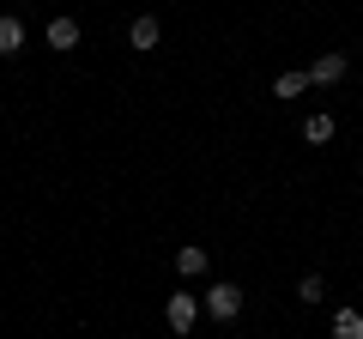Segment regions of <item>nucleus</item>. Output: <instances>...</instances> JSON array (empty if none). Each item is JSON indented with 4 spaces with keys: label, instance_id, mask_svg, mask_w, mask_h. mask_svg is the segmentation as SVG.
<instances>
[{
    "label": "nucleus",
    "instance_id": "f257e3e1",
    "mask_svg": "<svg viewBox=\"0 0 363 339\" xmlns=\"http://www.w3.org/2000/svg\"><path fill=\"white\" fill-rule=\"evenodd\" d=\"M206 315L212 321H236V315H242V285H212L206 291Z\"/></svg>",
    "mask_w": 363,
    "mask_h": 339
},
{
    "label": "nucleus",
    "instance_id": "f03ea898",
    "mask_svg": "<svg viewBox=\"0 0 363 339\" xmlns=\"http://www.w3.org/2000/svg\"><path fill=\"white\" fill-rule=\"evenodd\" d=\"M164 321H169V333H188V327L200 321V303L188 297V291H176V297L164 303Z\"/></svg>",
    "mask_w": 363,
    "mask_h": 339
},
{
    "label": "nucleus",
    "instance_id": "7ed1b4c3",
    "mask_svg": "<svg viewBox=\"0 0 363 339\" xmlns=\"http://www.w3.org/2000/svg\"><path fill=\"white\" fill-rule=\"evenodd\" d=\"M339 79H345V55H321L309 67V85H339Z\"/></svg>",
    "mask_w": 363,
    "mask_h": 339
},
{
    "label": "nucleus",
    "instance_id": "20e7f679",
    "mask_svg": "<svg viewBox=\"0 0 363 339\" xmlns=\"http://www.w3.org/2000/svg\"><path fill=\"white\" fill-rule=\"evenodd\" d=\"M49 49H79V18H49Z\"/></svg>",
    "mask_w": 363,
    "mask_h": 339
},
{
    "label": "nucleus",
    "instance_id": "39448f33",
    "mask_svg": "<svg viewBox=\"0 0 363 339\" xmlns=\"http://www.w3.org/2000/svg\"><path fill=\"white\" fill-rule=\"evenodd\" d=\"M176 273H188V279H200V273H206V248H200V243H188V248H176Z\"/></svg>",
    "mask_w": 363,
    "mask_h": 339
},
{
    "label": "nucleus",
    "instance_id": "423d86ee",
    "mask_svg": "<svg viewBox=\"0 0 363 339\" xmlns=\"http://www.w3.org/2000/svg\"><path fill=\"white\" fill-rule=\"evenodd\" d=\"M157 37H164V30H157V18L145 13V18H133V30H128V43L133 49H157Z\"/></svg>",
    "mask_w": 363,
    "mask_h": 339
},
{
    "label": "nucleus",
    "instance_id": "0eeeda50",
    "mask_svg": "<svg viewBox=\"0 0 363 339\" xmlns=\"http://www.w3.org/2000/svg\"><path fill=\"white\" fill-rule=\"evenodd\" d=\"M18 49H25V25L0 13V55H18Z\"/></svg>",
    "mask_w": 363,
    "mask_h": 339
},
{
    "label": "nucleus",
    "instance_id": "6e6552de",
    "mask_svg": "<svg viewBox=\"0 0 363 339\" xmlns=\"http://www.w3.org/2000/svg\"><path fill=\"white\" fill-rule=\"evenodd\" d=\"M333 339H363V315L357 309H339L333 315Z\"/></svg>",
    "mask_w": 363,
    "mask_h": 339
},
{
    "label": "nucleus",
    "instance_id": "1a4fd4ad",
    "mask_svg": "<svg viewBox=\"0 0 363 339\" xmlns=\"http://www.w3.org/2000/svg\"><path fill=\"white\" fill-rule=\"evenodd\" d=\"M303 140H309V145H327V140H333V116H309V121H303Z\"/></svg>",
    "mask_w": 363,
    "mask_h": 339
},
{
    "label": "nucleus",
    "instance_id": "9d476101",
    "mask_svg": "<svg viewBox=\"0 0 363 339\" xmlns=\"http://www.w3.org/2000/svg\"><path fill=\"white\" fill-rule=\"evenodd\" d=\"M309 91V73H279V85H272V97H303Z\"/></svg>",
    "mask_w": 363,
    "mask_h": 339
},
{
    "label": "nucleus",
    "instance_id": "9b49d317",
    "mask_svg": "<svg viewBox=\"0 0 363 339\" xmlns=\"http://www.w3.org/2000/svg\"><path fill=\"white\" fill-rule=\"evenodd\" d=\"M297 291H303V303H321V297H327V285H321V273H309V279H303Z\"/></svg>",
    "mask_w": 363,
    "mask_h": 339
}]
</instances>
